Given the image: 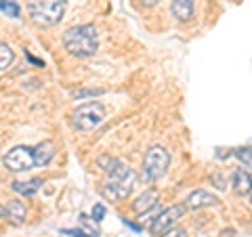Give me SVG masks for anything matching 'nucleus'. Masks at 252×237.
I'll list each match as a JSON object with an SVG mask.
<instances>
[{
    "label": "nucleus",
    "instance_id": "nucleus-1",
    "mask_svg": "<svg viewBox=\"0 0 252 237\" xmlns=\"http://www.w3.org/2000/svg\"><path fill=\"white\" fill-rule=\"evenodd\" d=\"M63 46H65V51L69 55H74V57H80V59L93 57L99 49L97 30H94V26H91V23L69 28V30H65V34H63Z\"/></svg>",
    "mask_w": 252,
    "mask_h": 237
},
{
    "label": "nucleus",
    "instance_id": "nucleus-2",
    "mask_svg": "<svg viewBox=\"0 0 252 237\" xmlns=\"http://www.w3.org/2000/svg\"><path fill=\"white\" fill-rule=\"evenodd\" d=\"M67 0H28V13L36 23L44 28L57 26L65 15Z\"/></svg>",
    "mask_w": 252,
    "mask_h": 237
},
{
    "label": "nucleus",
    "instance_id": "nucleus-3",
    "mask_svg": "<svg viewBox=\"0 0 252 237\" xmlns=\"http://www.w3.org/2000/svg\"><path fill=\"white\" fill-rule=\"evenodd\" d=\"M103 120H105V107L101 105V103H97V101H91V103L78 105L76 112L72 114L74 128L80 130V132L94 130Z\"/></svg>",
    "mask_w": 252,
    "mask_h": 237
},
{
    "label": "nucleus",
    "instance_id": "nucleus-4",
    "mask_svg": "<svg viewBox=\"0 0 252 237\" xmlns=\"http://www.w3.org/2000/svg\"><path fill=\"white\" fill-rule=\"evenodd\" d=\"M170 166V153L160 145H154L147 149L143 157V172L149 180H160L168 172Z\"/></svg>",
    "mask_w": 252,
    "mask_h": 237
},
{
    "label": "nucleus",
    "instance_id": "nucleus-5",
    "mask_svg": "<svg viewBox=\"0 0 252 237\" xmlns=\"http://www.w3.org/2000/svg\"><path fill=\"white\" fill-rule=\"evenodd\" d=\"M183 214H185V206H181V204H175V206L162 210L160 214H158V216L152 220V225H149V231L160 237L162 233H166L170 227H175L179 220L183 218Z\"/></svg>",
    "mask_w": 252,
    "mask_h": 237
},
{
    "label": "nucleus",
    "instance_id": "nucleus-6",
    "mask_svg": "<svg viewBox=\"0 0 252 237\" xmlns=\"http://www.w3.org/2000/svg\"><path fill=\"white\" fill-rule=\"evenodd\" d=\"M2 164L6 170L11 172H26L34 166V151L32 147H15L2 157Z\"/></svg>",
    "mask_w": 252,
    "mask_h": 237
},
{
    "label": "nucleus",
    "instance_id": "nucleus-7",
    "mask_svg": "<svg viewBox=\"0 0 252 237\" xmlns=\"http://www.w3.org/2000/svg\"><path fill=\"white\" fill-rule=\"evenodd\" d=\"M97 166L109 177V180H124V178H132V177H135V172H132L122 160L112 157V155H107V153L97 157Z\"/></svg>",
    "mask_w": 252,
    "mask_h": 237
},
{
    "label": "nucleus",
    "instance_id": "nucleus-8",
    "mask_svg": "<svg viewBox=\"0 0 252 237\" xmlns=\"http://www.w3.org/2000/svg\"><path fill=\"white\" fill-rule=\"evenodd\" d=\"M135 180H137V177L124 178V180H109V183L101 187V195L109 202H122L124 197L130 195L132 187H135Z\"/></svg>",
    "mask_w": 252,
    "mask_h": 237
},
{
    "label": "nucleus",
    "instance_id": "nucleus-9",
    "mask_svg": "<svg viewBox=\"0 0 252 237\" xmlns=\"http://www.w3.org/2000/svg\"><path fill=\"white\" fill-rule=\"evenodd\" d=\"M215 204H219L217 195L204 191V189H195V191H191L187 195V204H185V206L189 210H200V208H206V206H215Z\"/></svg>",
    "mask_w": 252,
    "mask_h": 237
},
{
    "label": "nucleus",
    "instance_id": "nucleus-10",
    "mask_svg": "<svg viewBox=\"0 0 252 237\" xmlns=\"http://www.w3.org/2000/svg\"><path fill=\"white\" fill-rule=\"evenodd\" d=\"M170 13H172V17L181 23L191 21L193 13H195V0H172Z\"/></svg>",
    "mask_w": 252,
    "mask_h": 237
},
{
    "label": "nucleus",
    "instance_id": "nucleus-11",
    "mask_svg": "<svg viewBox=\"0 0 252 237\" xmlns=\"http://www.w3.org/2000/svg\"><path fill=\"white\" fill-rule=\"evenodd\" d=\"M158 197H160V195H158L156 189H147V191H143L135 200V204H132V210H135L137 214H145V212H149L158 204Z\"/></svg>",
    "mask_w": 252,
    "mask_h": 237
},
{
    "label": "nucleus",
    "instance_id": "nucleus-12",
    "mask_svg": "<svg viewBox=\"0 0 252 237\" xmlns=\"http://www.w3.org/2000/svg\"><path fill=\"white\" fill-rule=\"evenodd\" d=\"M32 151H34V166H46L55 157V153H57L53 141H42V143L36 145Z\"/></svg>",
    "mask_w": 252,
    "mask_h": 237
},
{
    "label": "nucleus",
    "instance_id": "nucleus-13",
    "mask_svg": "<svg viewBox=\"0 0 252 237\" xmlns=\"http://www.w3.org/2000/svg\"><path fill=\"white\" fill-rule=\"evenodd\" d=\"M40 185H42V180L40 178H32V180H13L11 183V189L15 193H19V195H26V197H30V195H34L38 189H40Z\"/></svg>",
    "mask_w": 252,
    "mask_h": 237
},
{
    "label": "nucleus",
    "instance_id": "nucleus-14",
    "mask_svg": "<svg viewBox=\"0 0 252 237\" xmlns=\"http://www.w3.org/2000/svg\"><path fill=\"white\" fill-rule=\"evenodd\" d=\"M6 216H9L13 223H26V218H28V210H26V204L23 202H9V206H6Z\"/></svg>",
    "mask_w": 252,
    "mask_h": 237
},
{
    "label": "nucleus",
    "instance_id": "nucleus-15",
    "mask_svg": "<svg viewBox=\"0 0 252 237\" xmlns=\"http://www.w3.org/2000/svg\"><path fill=\"white\" fill-rule=\"evenodd\" d=\"M250 185H252V178H250V175L248 172H244L242 168H238L233 172V189L238 193H248V189H250Z\"/></svg>",
    "mask_w": 252,
    "mask_h": 237
},
{
    "label": "nucleus",
    "instance_id": "nucleus-16",
    "mask_svg": "<svg viewBox=\"0 0 252 237\" xmlns=\"http://www.w3.org/2000/svg\"><path fill=\"white\" fill-rule=\"evenodd\" d=\"M15 61V53L9 44L0 42V72H4V69H9V65H13Z\"/></svg>",
    "mask_w": 252,
    "mask_h": 237
},
{
    "label": "nucleus",
    "instance_id": "nucleus-17",
    "mask_svg": "<svg viewBox=\"0 0 252 237\" xmlns=\"http://www.w3.org/2000/svg\"><path fill=\"white\" fill-rule=\"evenodd\" d=\"M0 11H2L4 15H9V17H13V19H17L21 15V9L15 0H0Z\"/></svg>",
    "mask_w": 252,
    "mask_h": 237
},
{
    "label": "nucleus",
    "instance_id": "nucleus-18",
    "mask_svg": "<svg viewBox=\"0 0 252 237\" xmlns=\"http://www.w3.org/2000/svg\"><path fill=\"white\" fill-rule=\"evenodd\" d=\"M235 157L244 164V168L252 170V147H240L235 149Z\"/></svg>",
    "mask_w": 252,
    "mask_h": 237
},
{
    "label": "nucleus",
    "instance_id": "nucleus-19",
    "mask_svg": "<svg viewBox=\"0 0 252 237\" xmlns=\"http://www.w3.org/2000/svg\"><path fill=\"white\" fill-rule=\"evenodd\" d=\"M105 90L103 89H80V90H74L72 97L74 99H84V97H99V94H103Z\"/></svg>",
    "mask_w": 252,
    "mask_h": 237
},
{
    "label": "nucleus",
    "instance_id": "nucleus-20",
    "mask_svg": "<svg viewBox=\"0 0 252 237\" xmlns=\"http://www.w3.org/2000/svg\"><path fill=\"white\" fill-rule=\"evenodd\" d=\"M105 218V206L103 204H94L93 206V220L94 223H101Z\"/></svg>",
    "mask_w": 252,
    "mask_h": 237
},
{
    "label": "nucleus",
    "instance_id": "nucleus-21",
    "mask_svg": "<svg viewBox=\"0 0 252 237\" xmlns=\"http://www.w3.org/2000/svg\"><path fill=\"white\" fill-rule=\"evenodd\" d=\"M162 237H189V235H187L185 229H181V227L175 225V227H170L166 233H162Z\"/></svg>",
    "mask_w": 252,
    "mask_h": 237
},
{
    "label": "nucleus",
    "instance_id": "nucleus-22",
    "mask_svg": "<svg viewBox=\"0 0 252 237\" xmlns=\"http://www.w3.org/2000/svg\"><path fill=\"white\" fill-rule=\"evenodd\" d=\"M122 223H124L126 227H130V229H132V231H137V233L141 231V227H139V225H135V223H130V220H126V218H122Z\"/></svg>",
    "mask_w": 252,
    "mask_h": 237
},
{
    "label": "nucleus",
    "instance_id": "nucleus-23",
    "mask_svg": "<svg viewBox=\"0 0 252 237\" xmlns=\"http://www.w3.org/2000/svg\"><path fill=\"white\" fill-rule=\"evenodd\" d=\"M26 57H28V59H30V63H34V65H40V67H42V65H44V63H42V61H38V59H36V57H32V55H30V53H26Z\"/></svg>",
    "mask_w": 252,
    "mask_h": 237
},
{
    "label": "nucleus",
    "instance_id": "nucleus-24",
    "mask_svg": "<svg viewBox=\"0 0 252 237\" xmlns=\"http://www.w3.org/2000/svg\"><path fill=\"white\" fill-rule=\"evenodd\" d=\"M63 233H67V235H72V237H86L82 231H63Z\"/></svg>",
    "mask_w": 252,
    "mask_h": 237
},
{
    "label": "nucleus",
    "instance_id": "nucleus-25",
    "mask_svg": "<svg viewBox=\"0 0 252 237\" xmlns=\"http://www.w3.org/2000/svg\"><path fill=\"white\" fill-rule=\"evenodd\" d=\"M158 2H160V0H143V4H147V6H154Z\"/></svg>",
    "mask_w": 252,
    "mask_h": 237
},
{
    "label": "nucleus",
    "instance_id": "nucleus-26",
    "mask_svg": "<svg viewBox=\"0 0 252 237\" xmlns=\"http://www.w3.org/2000/svg\"><path fill=\"white\" fill-rule=\"evenodd\" d=\"M2 216H6V208L0 204V218H2Z\"/></svg>",
    "mask_w": 252,
    "mask_h": 237
},
{
    "label": "nucleus",
    "instance_id": "nucleus-27",
    "mask_svg": "<svg viewBox=\"0 0 252 237\" xmlns=\"http://www.w3.org/2000/svg\"><path fill=\"white\" fill-rule=\"evenodd\" d=\"M246 195H248V200H250V204H252V185H250V189H248V193H246Z\"/></svg>",
    "mask_w": 252,
    "mask_h": 237
}]
</instances>
